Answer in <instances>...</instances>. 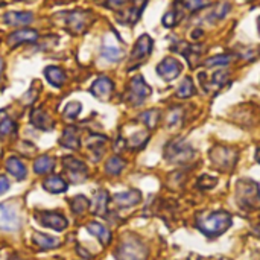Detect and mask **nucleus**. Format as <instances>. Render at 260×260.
Returning <instances> with one entry per match:
<instances>
[{
  "instance_id": "f257e3e1",
  "label": "nucleus",
  "mask_w": 260,
  "mask_h": 260,
  "mask_svg": "<svg viewBox=\"0 0 260 260\" xmlns=\"http://www.w3.org/2000/svg\"><path fill=\"white\" fill-rule=\"evenodd\" d=\"M232 225V216L225 212H215L207 218L198 221V229L209 238H216L222 235Z\"/></svg>"
},
{
  "instance_id": "f03ea898",
  "label": "nucleus",
  "mask_w": 260,
  "mask_h": 260,
  "mask_svg": "<svg viewBox=\"0 0 260 260\" xmlns=\"http://www.w3.org/2000/svg\"><path fill=\"white\" fill-rule=\"evenodd\" d=\"M236 198L242 209L254 210L260 207V189L251 180H241L236 186Z\"/></svg>"
},
{
  "instance_id": "7ed1b4c3",
  "label": "nucleus",
  "mask_w": 260,
  "mask_h": 260,
  "mask_svg": "<svg viewBox=\"0 0 260 260\" xmlns=\"http://www.w3.org/2000/svg\"><path fill=\"white\" fill-rule=\"evenodd\" d=\"M193 155H195L193 148L183 140H174V142L168 143L165 148V157L171 163H175V165L187 163L189 160L193 158Z\"/></svg>"
},
{
  "instance_id": "20e7f679",
  "label": "nucleus",
  "mask_w": 260,
  "mask_h": 260,
  "mask_svg": "<svg viewBox=\"0 0 260 260\" xmlns=\"http://www.w3.org/2000/svg\"><path fill=\"white\" fill-rule=\"evenodd\" d=\"M210 161L213 163L215 168H218L221 171H232L238 161V154H236V151H233L230 148L218 146L213 151H210Z\"/></svg>"
},
{
  "instance_id": "39448f33",
  "label": "nucleus",
  "mask_w": 260,
  "mask_h": 260,
  "mask_svg": "<svg viewBox=\"0 0 260 260\" xmlns=\"http://www.w3.org/2000/svg\"><path fill=\"white\" fill-rule=\"evenodd\" d=\"M116 257L117 260H145L146 248L142 242L136 239H128L117 248Z\"/></svg>"
},
{
  "instance_id": "423d86ee",
  "label": "nucleus",
  "mask_w": 260,
  "mask_h": 260,
  "mask_svg": "<svg viewBox=\"0 0 260 260\" xmlns=\"http://www.w3.org/2000/svg\"><path fill=\"white\" fill-rule=\"evenodd\" d=\"M152 93L151 87L145 82L143 76H134L129 82V91H128V99L133 105H142L146 98Z\"/></svg>"
},
{
  "instance_id": "0eeeda50",
  "label": "nucleus",
  "mask_w": 260,
  "mask_h": 260,
  "mask_svg": "<svg viewBox=\"0 0 260 260\" xmlns=\"http://www.w3.org/2000/svg\"><path fill=\"white\" fill-rule=\"evenodd\" d=\"M20 227V219L14 207L8 204H0V230L15 232Z\"/></svg>"
},
{
  "instance_id": "6e6552de",
  "label": "nucleus",
  "mask_w": 260,
  "mask_h": 260,
  "mask_svg": "<svg viewBox=\"0 0 260 260\" xmlns=\"http://www.w3.org/2000/svg\"><path fill=\"white\" fill-rule=\"evenodd\" d=\"M62 166L67 171V174L70 175V180L73 183H81L87 178V166L82 161H79L78 158L66 157L62 160Z\"/></svg>"
},
{
  "instance_id": "1a4fd4ad",
  "label": "nucleus",
  "mask_w": 260,
  "mask_h": 260,
  "mask_svg": "<svg viewBox=\"0 0 260 260\" xmlns=\"http://www.w3.org/2000/svg\"><path fill=\"white\" fill-rule=\"evenodd\" d=\"M37 218L41 225L56 232H62L67 227V219L58 212H41L37 215Z\"/></svg>"
},
{
  "instance_id": "9d476101",
  "label": "nucleus",
  "mask_w": 260,
  "mask_h": 260,
  "mask_svg": "<svg viewBox=\"0 0 260 260\" xmlns=\"http://www.w3.org/2000/svg\"><path fill=\"white\" fill-rule=\"evenodd\" d=\"M183 70V66L178 59L175 58H165L158 66H157V73L166 79V81H172L175 79Z\"/></svg>"
},
{
  "instance_id": "9b49d317",
  "label": "nucleus",
  "mask_w": 260,
  "mask_h": 260,
  "mask_svg": "<svg viewBox=\"0 0 260 260\" xmlns=\"http://www.w3.org/2000/svg\"><path fill=\"white\" fill-rule=\"evenodd\" d=\"M90 20H91V14L88 11H75V12L69 14L67 24H69L70 30H73L75 34H79V32L85 30Z\"/></svg>"
},
{
  "instance_id": "f8f14e48",
  "label": "nucleus",
  "mask_w": 260,
  "mask_h": 260,
  "mask_svg": "<svg viewBox=\"0 0 260 260\" xmlns=\"http://www.w3.org/2000/svg\"><path fill=\"white\" fill-rule=\"evenodd\" d=\"M38 40V32L34 29H18L8 37V44L11 47L20 46L23 43H34Z\"/></svg>"
},
{
  "instance_id": "ddd939ff",
  "label": "nucleus",
  "mask_w": 260,
  "mask_h": 260,
  "mask_svg": "<svg viewBox=\"0 0 260 260\" xmlns=\"http://www.w3.org/2000/svg\"><path fill=\"white\" fill-rule=\"evenodd\" d=\"M113 81L107 76H101L98 78L93 85H91V93L93 96H96L98 99L101 101H107L110 96H111V91H113Z\"/></svg>"
},
{
  "instance_id": "4468645a",
  "label": "nucleus",
  "mask_w": 260,
  "mask_h": 260,
  "mask_svg": "<svg viewBox=\"0 0 260 260\" xmlns=\"http://www.w3.org/2000/svg\"><path fill=\"white\" fill-rule=\"evenodd\" d=\"M152 50V38L149 35H142L134 49H133V53H131V61H142L145 59Z\"/></svg>"
},
{
  "instance_id": "2eb2a0df",
  "label": "nucleus",
  "mask_w": 260,
  "mask_h": 260,
  "mask_svg": "<svg viewBox=\"0 0 260 260\" xmlns=\"http://www.w3.org/2000/svg\"><path fill=\"white\" fill-rule=\"evenodd\" d=\"M34 20V14L32 12H26V11H12V12H6L5 14V23L8 26H26L29 23H32Z\"/></svg>"
},
{
  "instance_id": "dca6fc26",
  "label": "nucleus",
  "mask_w": 260,
  "mask_h": 260,
  "mask_svg": "<svg viewBox=\"0 0 260 260\" xmlns=\"http://www.w3.org/2000/svg\"><path fill=\"white\" fill-rule=\"evenodd\" d=\"M140 200H142V195L139 190H129V192L114 195V203L119 207H133V206L139 204Z\"/></svg>"
},
{
  "instance_id": "f3484780",
  "label": "nucleus",
  "mask_w": 260,
  "mask_h": 260,
  "mask_svg": "<svg viewBox=\"0 0 260 260\" xmlns=\"http://www.w3.org/2000/svg\"><path fill=\"white\" fill-rule=\"evenodd\" d=\"M44 76L49 81V84H52L53 87H62L66 82V73L61 67L58 66H49L44 69Z\"/></svg>"
},
{
  "instance_id": "a211bd4d",
  "label": "nucleus",
  "mask_w": 260,
  "mask_h": 260,
  "mask_svg": "<svg viewBox=\"0 0 260 260\" xmlns=\"http://www.w3.org/2000/svg\"><path fill=\"white\" fill-rule=\"evenodd\" d=\"M43 187L50 193H62L67 190V183L59 175H50L44 180Z\"/></svg>"
},
{
  "instance_id": "6ab92c4d",
  "label": "nucleus",
  "mask_w": 260,
  "mask_h": 260,
  "mask_svg": "<svg viewBox=\"0 0 260 260\" xmlns=\"http://www.w3.org/2000/svg\"><path fill=\"white\" fill-rule=\"evenodd\" d=\"M59 143L69 149H78L79 148V134H78L76 128H73V126L66 128L62 137L59 139Z\"/></svg>"
},
{
  "instance_id": "aec40b11",
  "label": "nucleus",
  "mask_w": 260,
  "mask_h": 260,
  "mask_svg": "<svg viewBox=\"0 0 260 260\" xmlns=\"http://www.w3.org/2000/svg\"><path fill=\"white\" fill-rule=\"evenodd\" d=\"M87 230H88L93 236H96V238L101 241L102 245H108V244H110V241H111V233H110V230H108L107 227H104L102 224L90 222V224L87 225Z\"/></svg>"
},
{
  "instance_id": "412c9836",
  "label": "nucleus",
  "mask_w": 260,
  "mask_h": 260,
  "mask_svg": "<svg viewBox=\"0 0 260 260\" xmlns=\"http://www.w3.org/2000/svg\"><path fill=\"white\" fill-rule=\"evenodd\" d=\"M32 239H34V244L37 247H40L41 250H52V248L59 247V239H56L53 236H47L44 233L37 232V233H34Z\"/></svg>"
},
{
  "instance_id": "4be33fe9",
  "label": "nucleus",
  "mask_w": 260,
  "mask_h": 260,
  "mask_svg": "<svg viewBox=\"0 0 260 260\" xmlns=\"http://www.w3.org/2000/svg\"><path fill=\"white\" fill-rule=\"evenodd\" d=\"M6 169L17 180H23L26 177V166L15 157H11L6 160Z\"/></svg>"
},
{
  "instance_id": "5701e85b",
  "label": "nucleus",
  "mask_w": 260,
  "mask_h": 260,
  "mask_svg": "<svg viewBox=\"0 0 260 260\" xmlns=\"http://www.w3.org/2000/svg\"><path fill=\"white\" fill-rule=\"evenodd\" d=\"M30 122H32V125H35L37 128H41V129H50L52 128V122H50L49 116L41 108H37L32 111Z\"/></svg>"
},
{
  "instance_id": "b1692460",
  "label": "nucleus",
  "mask_w": 260,
  "mask_h": 260,
  "mask_svg": "<svg viewBox=\"0 0 260 260\" xmlns=\"http://www.w3.org/2000/svg\"><path fill=\"white\" fill-rule=\"evenodd\" d=\"M102 56L105 59L111 61V62H116L123 56V52H122V49H119V46H116V44H113V43H110L107 40L104 43V47H102Z\"/></svg>"
},
{
  "instance_id": "393cba45",
  "label": "nucleus",
  "mask_w": 260,
  "mask_h": 260,
  "mask_svg": "<svg viewBox=\"0 0 260 260\" xmlns=\"http://www.w3.org/2000/svg\"><path fill=\"white\" fill-rule=\"evenodd\" d=\"M55 168V160L52 157H47V155H43L40 157L35 163H34V172L38 174V175H43V174H49L52 172Z\"/></svg>"
},
{
  "instance_id": "a878e982",
  "label": "nucleus",
  "mask_w": 260,
  "mask_h": 260,
  "mask_svg": "<svg viewBox=\"0 0 260 260\" xmlns=\"http://www.w3.org/2000/svg\"><path fill=\"white\" fill-rule=\"evenodd\" d=\"M107 204H108V193L105 190L96 192L93 200V212L99 216H104L107 212Z\"/></svg>"
},
{
  "instance_id": "bb28decb",
  "label": "nucleus",
  "mask_w": 260,
  "mask_h": 260,
  "mask_svg": "<svg viewBox=\"0 0 260 260\" xmlns=\"http://www.w3.org/2000/svg\"><path fill=\"white\" fill-rule=\"evenodd\" d=\"M145 5H146V0H136L134 5H133V6L128 9V12L125 14L126 18H125L123 21H125V23H129V24H134V23L140 18V14H142Z\"/></svg>"
},
{
  "instance_id": "cd10ccee",
  "label": "nucleus",
  "mask_w": 260,
  "mask_h": 260,
  "mask_svg": "<svg viewBox=\"0 0 260 260\" xmlns=\"http://www.w3.org/2000/svg\"><path fill=\"white\" fill-rule=\"evenodd\" d=\"M15 131V123L14 120L8 116L6 111H0V137H6Z\"/></svg>"
},
{
  "instance_id": "c85d7f7f",
  "label": "nucleus",
  "mask_w": 260,
  "mask_h": 260,
  "mask_svg": "<svg viewBox=\"0 0 260 260\" xmlns=\"http://www.w3.org/2000/svg\"><path fill=\"white\" fill-rule=\"evenodd\" d=\"M125 166H126V163H125L120 157H113V158H110V160L107 161L105 171H107L108 175H119V174L123 171Z\"/></svg>"
},
{
  "instance_id": "c756f323",
  "label": "nucleus",
  "mask_w": 260,
  "mask_h": 260,
  "mask_svg": "<svg viewBox=\"0 0 260 260\" xmlns=\"http://www.w3.org/2000/svg\"><path fill=\"white\" fill-rule=\"evenodd\" d=\"M193 94H195V85H193V82H192L190 78H186V79L181 82V85L178 87L177 96L181 98V99H186V98H190V96H193Z\"/></svg>"
},
{
  "instance_id": "7c9ffc66",
  "label": "nucleus",
  "mask_w": 260,
  "mask_h": 260,
  "mask_svg": "<svg viewBox=\"0 0 260 260\" xmlns=\"http://www.w3.org/2000/svg\"><path fill=\"white\" fill-rule=\"evenodd\" d=\"M139 119L148 126V128H155L157 126V122L160 119V113L157 110H149V111H145L139 116Z\"/></svg>"
},
{
  "instance_id": "2f4dec72",
  "label": "nucleus",
  "mask_w": 260,
  "mask_h": 260,
  "mask_svg": "<svg viewBox=\"0 0 260 260\" xmlns=\"http://www.w3.org/2000/svg\"><path fill=\"white\" fill-rule=\"evenodd\" d=\"M70 207L73 210V213L76 215H82L87 209H88V200L82 195H78L75 197L72 201H70Z\"/></svg>"
},
{
  "instance_id": "473e14b6",
  "label": "nucleus",
  "mask_w": 260,
  "mask_h": 260,
  "mask_svg": "<svg viewBox=\"0 0 260 260\" xmlns=\"http://www.w3.org/2000/svg\"><path fill=\"white\" fill-rule=\"evenodd\" d=\"M232 61V56L230 55H216L210 59L206 61V66L207 67H216V66H229Z\"/></svg>"
},
{
  "instance_id": "72a5a7b5",
  "label": "nucleus",
  "mask_w": 260,
  "mask_h": 260,
  "mask_svg": "<svg viewBox=\"0 0 260 260\" xmlns=\"http://www.w3.org/2000/svg\"><path fill=\"white\" fill-rule=\"evenodd\" d=\"M79 113H81V104L79 102H70L64 110V117L66 119H75Z\"/></svg>"
},
{
  "instance_id": "f704fd0d",
  "label": "nucleus",
  "mask_w": 260,
  "mask_h": 260,
  "mask_svg": "<svg viewBox=\"0 0 260 260\" xmlns=\"http://www.w3.org/2000/svg\"><path fill=\"white\" fill-rule=\"evenodd\" d=\"M183 5L189 11H198L209 5V0H183Z\"/></svg>"
},
{
  "instance_id": "c9c22d12",
  "label": "nucleus",
  "mask_w": 260,
  "mask_h": 260,
  "mask_svg": "<svg viewBox=\"0 0 260 260\" xmlns=\"http://www.w3.org/2000/svg\"><path fill=\"white\" fill-rule=\"evenodd\" d=\"M148 140V134L146 133H136L131 139H129V146L131 148H139L142 145H145Z\"/></svg>"
},
{
  "instance_id": "e433bc0d",
  "label": "nucleus",
  "mask_w": 260,
  "mask_h": 260,
  "mask_svg": "<svg viewBox=\"0 0 260 260\" xmlns=\"http://www.w3.org/2000/svg\"><path fill=\"white\" fill-rule=\"evenodd\" d=\"M215 184H216V178L210 177V175H203L198 180V187L200 189H212V187H215Z\"/></svg>"
},
{
  "instance_id": "4c0bfd02",
  "label": "nucleus",
  "mask_w": 260,
  "mask_h": 260,
  "mask_svg": "<svg viewBox=\"0 0 260 260\" xmlns=\"http://www.w3.org/2000/svg\"><path fill=\"white\" fill-rule=\"evenodd\" d=\"M178 12H175V11H169L165 17H163V24L166 26V27H172V26H175L177 24V21H178V18L175 17Z\"/></svg>"
},
{
  "instance_id": "58836bf2",
  "label": "nucleus",
  "mask_w": 260,
  "mask_h": 260,
  "mask_svg": "<svg viewBox=\"0 0 260 260\" xmlns=\"http://www.w3.org/2000/svg\"><path fill=\"white\" fill-rule=\"evenodd\" d=\"M227 79H229V73H227V72H222V70L213 73V76H212V81H213L216 85H219V87L224 85V84L227 82Z\"/></svg>"
},
{
  "instance_id": "ea45409f",
  "label": "nucleus",
  "mask_w": 260,
  "mask_h": 260,
  "mask_svg": "<svg viewBox=\"0 0 260 260\" xmlns=\"http://www.w3.org/2000/svg\"><path fill=\"white\" fill-rule=\"evenodd\" d=\"M9 186H11L9 180L5 175H0V195H3L5 192H8L9 190Z\"/></svg>"
},
{
  "instance_id": "a19ab883",
  "label": "nucleus",
  "mask_w": 260,
  "mask_h": 260,
  "mask_svg": "<svg viewBox=\"0 0 260 260\" xmlns=\"http://www.w3.org/2000/svg\"><path fill=\"white\" fill-rule=\"evenodd\" d=\"M180 116H181V111H180V110L172 111V114H171V117H169V126L175 125V123L180 120Z\"/></svg>"
},
{
  "instance_id": "79ce46f5",
  "label": "nucleus",
  "mask_w": 260,
  "mask_h": 260,
  "mask_svg": "<svg viewBox=\"0 0 260 260\" xmlns=\"http://www.w3.org/2000/svg\"><path fill=\"white\" fill-rule=\"evenodd\" d=\"M125 2H126V0H107V6H108V8H111V9H114V8L122 6Z\"/></svg>"
},
{
  "instance_id": "37998d69",
  "label": "nucleus",
  "mask_w": 260,
  "mask_h": 260,
  "mask_svg": "<svg viewBox=\"0 0 260 260\" xmlns=\"http://www.w3.org/2000/svg\"><path fill=\"white\" fill-rule=\"evenodd\" d=\"M3 67H5V64H3V59H2V56H0V76H2V72H3Z\"/></svg>"
},
{
  "instance_id": "c03bdc74",
  "label": "nucleus",
  "mask_w": 260,
  "mask_h": 260,
  "mask_svg": "<svg viewBox=\"0 0 260 260\" xmlns=\"http://www.w3.org/2000/svg\"><path fill=\"white\" fill-rule=\"evenodd\" d=\"M256 158H257V161L260 163V148L256 151Z\"/></svg>"
},
{
  "instance_id": "a18cd8bd",
  "label": "nucleus",
  "mask_w": 260,
  "mask_h": 260,
  "mask_svg": "<svg viewBox=\"0 0 260 260\" xmlns=\"http://www.w3.org/2000/svg\"><path fill=\"white\" fill-rule=\"evenodd\" d=\"M18 2H30V0H18Z\"/></svg>"
},
{
  "instance_id": "49530a36",
  "label": "nucleus",
  "mask_w": 260,
  "mask_h": 260,
  "mask_svg": "<svg viewBox=\"0 0 260 260\" xmlns=\"http://www.w3.org/2000/svg\"><path fill=\"white\" fill-rule=\"evenodd\" d=\"M259 34H260V18H259Z\"/></svg>"
},
{
  "instance_id": "de8ad7c7",
  "label": "nucleus",
  "mask_w": 260,
  "mask_h": 260,
  "mask_svg": "<svg viewBox=\"0 0 260 260\" xmlns=\"http://www.w3.org/2000/svg\"><path fill=\"white\" fill-rule=\"evenodd\" d=\"M0 5H2V0H0Z\"/></svg>"
}]
</instances>
